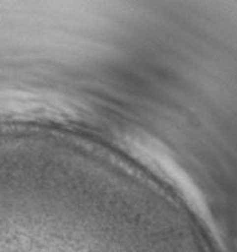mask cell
I'll return each instance as SVG.
<instances>
[{"label":"cell","mask_w":237,"mask_h":252,"mask_svg":"<svg viewBox=\"0 0 237 252\" xmlns=\"http://www.w3.org/2000/svg\"><path fill=\"white\" fill-rule=\"evenodd\" d=\"M123 144L141 165L174 189L177 195H180L189 209L194 210L206 224L210 227L213 225L209 206L200 186L164 143L147 132L131 131L125 134Z\"/></svg>","instance_id":"6da1fadb"}]
</instances>
